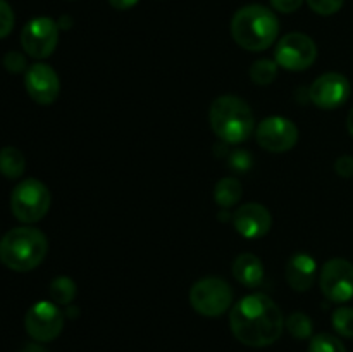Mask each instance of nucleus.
Returning a JSON list of instances; mask_svg holds the SVG:
<instances>
[{
	"label": "nucleus",
	"instance_id": "13",
	"mask_svg": "<svg viewBox=\"0 0 353 352\" xmlns=\"http://www.w3.org/2000/svg\"><path fill=\"white\" fill-rule=\"evenodd\" d=\"M24 86L31 99L40 106H50L61 92V81L54 68L43 62L30 66L24 75Z\"/></svg>",
	"mask_w": 353,
	"mask_h": 352
},
{
	"label": "nucleus",
	"instance_id": "28",
	"mask_svg": "<svg viewBox=\"0 0 353 352\" xmlns=\"http://www.w3.org/2000/svg\"><path fill=\"white\" fill-rule=\"evenodd\" d=\"M252 166V155L248 152L236 150L231 155V168L238 169V171H247Z\"/></svg>",
	"mask_w": 353,
	"mask_h": 352
},
{
	"label": "nucleus",
	"instance_id": "15",
	"mask_svg": "<svg viewBox=\"0 0 353 352\" xmlns=\"http://www.w3.org/2000/svg\"><path fill=\"white\" fill-rule=\"evenodd\" d=\"M317 275V262L309 254H295L286 264V280L296 292H307L312 289Z\"/></svg>",
	"mask_w": 353,
	"mask_h": 352
},
{
	"label": "nucleus",
	"instance_id": "14",
	"mask_svg": "<svg viewBox=\"0 0 353 352\" xmlns=\"http://www.w3.org/2000/svg\"><path fill=\"white\" fill-rule=\"evenodd\" d=\"M233 224L236 228L238 233L243 238H250V240H257V238L265 237L271 230L272 217L268 207L262 204L250 202L243 204L238 207L233 214Z\"/></svg>",
	"mask_w": 353,
	"mask_h": 352
},
{
	"label": "nucleus",
	"instance_id": "5",
	"mask_svg": "<svg viewBox=\"0 0 353 352\" xmlns=\"http://www.w3.org/2000/svg\"><path fill=\"white\" fill-rule=\"evenodd\" d=\"M52 195L47 185L37 178H26L16 185L10 195V209L21 223L33 224L50 209Z\"/></svg>",
	"mask_w": 353,
	"mask_h": 352
},
{
	"label": "nucleus",
	"instance_id": "26",
	"mask_svg": "<svg viewBox=\"0 0 353 352\" xmlns=\"http://www.w3.org/2000/svg\"><path fill=\"white\" fill-rule=\"evenodd\" d=\"M3 66H6L7 71L21 72L26 69V57L23 54H19V52L12 50L9 54H6V57H3Z\"/></svg>",
	"mask_w": 353,
	"mask_h": 352
},
{
	"label": "nucleus",
	"instance_id": "30",
	"mask_svg": "<svg viewBox=\"0 0 353 352\" xmlns=\"http://www.w3.org/2000/svg\"><path fill=\"white\" fill-rule=\"evenodd\" d=\"M110 6L117 10H128L138 3V0H109Z\"/></svg>",
	"mask_w": 353,
	"mask_h": 352
},
{
	"label": "nucleus",
	"instance_id": "29",
	"mask_svg": "<svg viewBox=\"0 0 353 352\" xmlns=\"http://www.w3.org/2000/svg\"><path fill=\"white\" fill-rule=\"evenodd\" d=\"M303 0H271V6L283 14L295 12L302 7Z\"/></svg>",
	"mask_w": 353,
	"mask_h": 352
},
{
	"label": "nucleus",
	"instance_id": "16",
	"mask_svg": "<svg viewBox=\"0 0 353 352\" xmlns=\"http://www.w3.org/2000/svg\"><path fill=\"white\" fill-rule=\"evenodd\" d=\"M231 269H233L234 278L248 289H255L264 280V264L257 255L250 254V252L238 255L233 261Z\"/></svg>",
	"mask_w": 353,
	"mask_h": 352
},
{
	"label": "nucleus",
	"instance_id": "24",
	"mask_svg": "<svg viewBox=\"0 0 353 352\" xmlns=\"http://www.w3.org/2000/svg\"><path fill=\"white\" fill-rule=\"evenodd\" d=\"M307 3L319 16H333L343 7L345 0H307Z\"/></svg>",
	"mask_w": 353,
	"mask_h": 352
},
{
	"label": "nucleus",
	"instance_id": "18",
	"mask_svg": "<svg viewBox=\"0 0 353 352\" xmlns=\"http://www.w3.org/2000/svg\"><path fill=\"white\" fill-rule=\"evenodd\" d=\"M26 169V159L16 147H3L0 150V175L9 179H17Z\"/></svg>",
	"mask_w": 353,
	"mask_h": 352
},
{
	"label": "nucleus",
	"instance_id": "25",
	"mask_svg": "<svg viewBox=\"0 0 353 352\" xmlns=\"http://www.w3.org/2000/svg\"><path fill=\"white\" fill-rule=\"evenodd\" d=\"M14 28V12L6 0H0V40L6 38Z\"/></svg>",
	"mask_w": 353,
	"mask_h": 352
},
{
	"label": "nucleus",
	"instance_id": "8",
	"mask_svg": "<svg viewBox=\"0 0 353 352\" xmlns=\"http://www.w3.org/2000/svg\"><path fill=\"white\" fill-rule=\"evenodd\" d=\"M59 41V24L50 17H34L28 21L21 31V45L26 55L33 59H47L54 54Z\"/></svg>",
	"mask_w": 353,
	"mask_h": 352
},
{
	"label": "nucleus",
	"instance_id": "7",
	"mask_svg": "<svg viewBox=\"0 0 353 352\" xmlns=\"http://www.w3.org/2000/svg\"><path fill=\"white\" fill-rule=\"evenodd\" d=\"M316 59L317 45L309 35L288 33L276 45L274 61L288 71H305Z\"/></svg>",
	"mask_w": 353,
	"mask_h": 352
},
{
	"label": "nucleus",
	"instance_id": "9",
	"mask_svg": "<svg viewBox=\"0 0 353 352\" xmlns=\"http://www.w3.org/2000/svg\"><path fill=\"white\" fill-rule=\"evenodd\" d=\"M24 328L33 340L52 342L61 335L64 328V314L55 302L40 300L28 309Z\"/></svg>",
	"mask_w": 353,
	"mask_h": 352
},
{
	"label": "nucleus",
	"instance_id": "17",
	"mask_svg": "<svg viewBox=\"0 0 353 352\" xmlns=\"http://www.w3.org/2000/svg\"><path fill=\"white\" fill-rule=\"evenodd\" d=\"M241 193H243V186L233 176H226V178H221L216 183V190H214V199H216L217 206L223 207V209H230V207L236 206L241 199Z\"/></svg>",
	"mask_w": 353,
	"mask_h": 352
},
{
	"label": "nucleus",
	"instance_id": "23",
	"mask_svg": "<svg viewBox=\"0 0 353 352\" xmlns=\"http://www.w3.org/2000/svg\"><path fill=\"white\" fill-rule=\"evenodd\" d=\"M333 326L341 337L353 338V307H340L333 313Z\"/></svg>",
	"mask_w": 353,
	"mask_h": 352
},
{
	"label": "nucleus",
	"instance_id": "4",
	"mask_svg": "<svg viewBox=\"0 0 353 352\" xmlns=\"http://www.w3.org/2000/svg\"><path fill=\"white\" fill-rule=\"evenodd\" d=\"M212 131L224 144H241L248 140L255 128V117L245 100L236 95L217 97L209 113Z\"/></svg>",
	"mask_w": 353,
	"mask_h": 352
},
{
	"label": "nucleus",
	"instance_id": "21",
	"mask_svg": "<svg viewBox=\"0 0 353 352\" xmlns=\"http://www.w3.org/2000/svg\"><path fill=\"white\" fill-rule=\"evenodd\" d=\"M285 324L290 333H292V337L299 338V340H305V338H309L312 335V321H310V317L305 313L290 314Z\"/></svg>",
	"mask_w": 353,
	"mask_h": 352
},
{
	"label": "nucleus",
	"instance_id": "20",
	"mask_svg": "<svg viewBox=\"0 0 353 352\" xmlns=\"http://www.w3.org/2000/svg\"><path fill=\"white\" fill-rule=\"evenodd\" d=\"M278 76V62L271 59L255 61L250 68V78L255 85H271Z\"/></svg>",
	"mask_w": 353,
	"mask_h": 352
},
{
	"label": "nucleus",
	"instance_id": "12",
	"mask_svg": "<svg viewBox=\"0 0 353 352\" xmlns=\"http://www.w3.org/2000/svg\"><path fill=\"white\" fill-rule=\"evenodd\" d=\"M352 92L350 81L340 72L321 75L309 88V99L316 107L333 110L343 106Z\"/></svg>",
	"mask_w": 353,
	"mask_h": 352
},
{
	"label": "nucleus",
	"instance_id": "11",
	"mask_svg": "<svg viewBox=\"0 0 353 352\" xmlns=\"http://www.w3.org/2000/svg\"><path fill=\"white\" fill-rule=\"evenodd\" d=\"M259 145L268 152H281L292 150L299 141V128L295 123L283 116H269L261 121V124L255 130Z\"/></svg>",
	"mask_w": 353,
	"mask_h": 352
},
{
	"label": "nucleus",
	"instance_id": "6",
	"mask_svg": "<svg viewBox=\"0 0 353 352\" xmlns=\"http://www.w3.org/2000/svg\"><path fill=\"white\" fill-rule=\"evenodd\" d=\"M190 304L205 317H217L233 304V290L230 283L217 276L199 280L190 290Z\"/></svg>",
	"mask_w": 353,
	"mask_h": 352
},
{
	"label": "nucleus",
	"instance_id": "22",
	"mask_svg": "<svg viewBox=\"0 0 353 352\" xmlns=\"http://www.w3.org/2000/svg\"><path fill=\"white\" fill-rule=\"evenodd\" d=\"M309 352H347V349L334 335L319 333L310 340Z\"/></svg>",
	"mask_w": 353,
	"mask_h": 352
},
{
	"label": "nucleus",
	"instance_id": "27",
	"mask_svg": "<svg viewBox=\"0 0 353 352\" xmlns=\"http://www.w3.org/2000/svg\"><path fill=\"white\" fill-rule=\"evenodd\" d=\"M334 169H336L338 176L341 178H353V157L352 155H341L334 162Z\"/></svg>",
	"mask_w": 353,
	"mask_h": 352
},
{
	"label": "nucleus",
	"instance_id": "19",
	"mask_svg": "<svg viewBox=\"0 0 353 352\" xmlns=\"http://www.w3.org/2000/svg\"><path fill=\"white\" fill-rule=\"evenodd\" d=\"M76 297V283L68 276H57L54 282L50 283V299L55 304L61 306H68L74 300Z\"/></svg>",
	"mask_w": 353,
	"mask_h": 352
},
{
	"label": "nucleus",
	"instance_id": "10",
	"mask_svg": "<svg viewBox=\"0 0 353 352\" xmlns=\"http://www.w3.org/2000/svg\"><path fill=\"white\" fill-rule=\"evenodd\" d=\"M319 285L324 297L331 302H347L353 297V264L347 259H330L323 266Z\"/></svg>",
	"mask_w": 353,
	"mask_h": 352
},
{
	"label": "nucleus",
	"instance_id": "31",
	"mask_svg": "<svg viewBox=\"0 0 353 352\" xmlns=\"http://www.w3.org/2000/svg\"><path fill=\"white\" fill-rule=\"evenodd\" d=\"M347 128H348V133H350L352 137H353V107H352L350 113H348V117H347Z\"/></svg>",
	"mask_w": 353,
	"mask_h": 352
},
{
	"label": "nucleus",
	"instance_id": "2",
	"mask_svg": "<svg viewBox=\"0 0 353 352\" xmlns=\"http://www.w3.org/2000/svg\"><path fill=\"white\" fill-rule=\"evenodd\" d=\"M278 33V17L271 9L259 3L241 7L231 19V37L245 50H265L274 43Z\"/></svg>",
	"mask_w": 353,
	"mask_h": 352
},
{
	"label": "nucleus",
	"instance_id": "3",
	"mask_svg": "<svg viewBox=\"0 0 353 352\" xmlns=\"http://www.w3.org/2000/svg\"><path fill=\"white\" fill-rule=\"evenodd\" d=\"M47 252V237L37 228H14L0 240V262L17 273L31 271L40 266Z\"/></svg>",
	"mask_w": 353,
	"mask_h": 352
},
{
	"label": "nucleus",
	"instance_id": "1",
	"mask_svg": "<svg viewBox=\"0 0 353 352\" xmlns=\"http://www.w3.org/2000/svg\"><path fill=\"white\" fill-rule=\"evenodd\" d=\"M230 326L236 340L248 347L272 345L285 330V317L278 304L265 293H252L233 306Z\"/></svg>",
	"mask_w": 353,
	"mask_h": 352
}]
</instances>
